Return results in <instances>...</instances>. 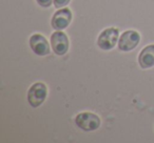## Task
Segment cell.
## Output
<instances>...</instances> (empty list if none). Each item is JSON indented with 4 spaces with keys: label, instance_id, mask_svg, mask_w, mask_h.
Here are the masks:
<instances>
[{
    "label": "cell",
    "instance_id": "1",
    "mask_svg": "<svg viewBox=\"0 0 154 143\" xmlns=\"http://www.w3.org/2000/svg\"><path fill=\"white\" fill-rule=\"evenodd\" d=\"M100 123H101L100 118L96 114L90 113V112L80 113L75 118V124H76V126H78L80 130H85V132L96 130L100 126Z\"/></svg>",
    "mask_w": 154,
    "mask_h": 143
},
{
    "label": "cell",
    "instance_id": "2",
    "mask_svg": "<svg viewBox=\"0 0 154 143\" xmlns=\"http://www.w3.org/2000/svg\"><path fill=\"white\" fill-rule=\"evenodd\" d=\"M48 95L47 85L42 82L32 84L28 91V102L32 107H38L45 102Z\"/></svg>",
    "mask_w": 154,
    "mask_h": 143
},
{
    "label": "cell",
    "instance_id": "3",
    "mask_svg": "<svg viewBox=\"0 0 154 143\" xmlns=\"http://www.w3.org/2000/svg\"><path fill=\"white\" fill-rule=\"evenodd\" d=\"M118 36H119V32L116 28H106L99 34L97 39V45L99 46V49L103 51H110L116 45Z\"/></svg>",
    "mask_w": 154,
    "mask_h": 143
},
{
    "label": "cell",
    "instance_id": "4",
    "mask_svg": "<svg viewBox=\"0 0 154 143\" xmlns=\"http://www.w3.org/2000/svg\"><path fill=\"white\" fill-rule=\"evenodd\" d=\"M140 35L136 31H126L118 40V49L122 52H130L138 45Z\"/></svg>",
    "mask_w": 154,
    "mask_h": 143
},
{
    "label": "cell",
    "instance_id": "5",
    "mask_svg": "<svg viewBox=\"0 0 154 143\" xmlns=\"http://www.w3.org/2000/svg\"><path fill=\"white\" fill-rule=\"evenodd\" d=\"M51 46L56 55L63 56L64 54L68 53L69 47H70L68 36L60 31L53 33L51 35Z\"/></svg>",
    "mask_w": 154,
    "mask_h": 143
},
{
    "label": "cell",
    "instance_id": "6",
    "mask_svg": "<svg viewBox=\"0 0 154 143\" xmlns=\"http://www.w3.org/2000/svg\"><path fill=\"white\" fill-rule=\"evenodd\" d=\"M72 21V12L68 7L58 9V11L53 15L51 20L52 28L56 31H61L66 28Z\"/></svg>",
    "mask_w": 154,
    "mask_h": 143
},
{
    "label": "cell",
    "instance_id": "7",
    "mask_svg": "<svg viewBox=\"0 0 154 143\" xmlns=\"http://www.w3.org/2000/svg\"><path fill=\"white\" fill-rule=\"evenodd\" d=\"M30 46L34 54L38 56H47L50 54V44L45 36L40 34H34L30 38Z\"/></svg>",
    "mask_w": 154,
    "mask_h": 143
},
{
    "label": "cell",
    "instance_id": "8",
    "mask_svg": "<svg viewBox=\"0 0 154 143\" xmlns=\"http://www.w3.org/2000/svg\"><path fill=\"white\" fill-rule=\"evenodd\" d=\"M138 63L141 68H150L154 66V44L147 45L138 55Z\"/></svg>",
    "mask_w": 154,
    "mask_h": 143
},
{
    "label": "cell",
    "instance_id": "9",
    "mask_svg": "<svg viewBox=\"0 0 154 143\" xmlns=\"http://www.w3.org/2000/svg\"><path fill=\"white\" fill-rule=\"evenodd\" d=\"M71 0H54V5L56 9H61V7H66Z\"/></svg>",
    "mask_w": 154,
    "mask_h": 143
},
{
    "label": "cell",
    "instance_id": "10",
    "mask_svg": "<svg viewBox=\"0 0 154 143\" xmlns=\"http://www.w3.org/2000/svg\"><path fill=\"white\" fill-rule=\"evenodd\" d=\"M36 1L42 7H50L52 3H54V0H36Z\"/></svg>",
    "mask_w": 154,
    "mask_h": 143
}]
</instances>
